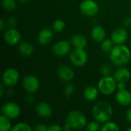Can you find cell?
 Instances as JSON below:
<instances>
[{
  "label": "cell",
  "mask_w": 131,
  "mask_h": 131,
  "mask_svg": "<svg viewBox=\"0 0 131 131\" xmlns=\"http://www.w3.org/2000/svg\"><path fill=\"white\" fill-rule=\"evenodd\" d=\"M126 119L129 123L131 124V107H130L126 112Z\"/></svg>",
  "instance_id": "cell-37"
},
{
  "label": "cell",
  "mask_w": 131,
  "mask_h": 131,
  "mask_svg": "<svg viewBox=\"0 0 131 131\" xmlns=\"http://www.w3.org/2000/svg\"><path fill=\"white\" fill-rule=\"evenodd\" d=\"M112 72V68L110 65L104 64L101 68V74L103 76H109Z\"/></svg>",
  "instance_id": "cell-30"
},
{
  "label": "cell",
  "mask_w": 131,
  "mask_h": 131,
  "mask_svg": "<svg viewBox=\"0 0 131 131\" xmlns=\"http://www.w3.org/2000/svg\"><path fill=\"white\" fill-rule=\"evenodd\" d=\"M26 101L27 103H28L29 104H32L35 102V97L32 94H29L27 97H26Z\"/></svg>",
  "instance_id": "cell-36"
},
{
  "label": "cell",
  "mask_w": 131,
  "mask_h": 131,
  "mask_svg": "<svg viewBox=\"0 0 131 131\" xmlns=\"http://www.w3.org/2000/svg\"><path fill=\"white\" fill-rule=\"evenodd\" d=\"M1 111H2V114L6 116L11 120L18 117L21 114V108L19 105L12 101L5 103L2 106Z\"/></svg>",
  "instance_id": "cell-8"
},
{
  "label": "cell",
  "mask_w": 131,
  "mask_h": 131,
  "mask_svg": "<svg viewBox=\"0 0 131 131\" xmlns=\"http://www.w3.org/2000/svg\"><path fill=\"white\" fill-rule=\"evenodd\" d=\"M131 73L129 69L124 68V66L120 67L117 69L114 74V78L117 81V82H127L130 79Z\"/></svg>",
  "instance_id": "cell-18"
},
{
  "label": "cell",
  "mask_w": 131,
  "mask_h": 131,
  "mask_svg": "<svg viewBox=\"0 0 131 131\" xmlns=\"http://www.w3.org/2000/svg\"><path fill=\"white\" fill-rule=\"evenodd\" d=\"M12 126L11 123V119L2 114L0 116V130L9 131L12 130Z\"/></svg>",
  "instance_id": "cell-22"
},
{
  "label": "cell",
  "mask_w": 131,
  "mask_h": 131,
  "mask_svg": "<svg viewBox=\"0 0 131 131\" xmlns=\"http://www.w3.org/2000/svg\"><path fill=\"white\" fill-rule=\"evenodd\" d=\"M22 85L27 92L32 94L38 91L40 88V81L35 75L27 74L23 78Z\"/></svg>",
  "instance_id": "cell-9"
},
{
  "label": "cell",
  "mask_w": 131,
  "mask_h": 131,
  "mask_svg": "<svg viewBox=\"0 0 131 131\" xmlns=\"http://www.w3.org/2000/svg\"><path fill=\"white\" fill-rule=\"evenodd\" d=\"M32 128L31 127V126L25 122H19L17 123L16 124H15L12 128V131H31Z\"/></svg>",
  "instance_id": "cell-25"
},
{
  "label": "cell",
  "mask_w": 131,
  "mask_h": 131,
  "mask_svg": "<svg viewBox=\"0 0 131 131\" xmlns=\"http://www.w3.org/2000/svg\"><path fill=\"white\" fill-rule=\"evenodd\" d=\"M91 36L96 42H102L106 38V31L101 25H94L91 31Z\"/></svg>",
  "instance_id": "cell-17"
},
{
  "label": "cell",
  "mask_w": 131,
  "mask_h": 131,
  "mask_svg": "<svg viewBox=\"0 0 131 131\" xmlns=\"http://www.w3.org/2000/svg\"><path fill=\"white\" fill-rule=\"evenodd\" d=\"M18 51L21 55L24 57H29L33 54L34 48L31 43L28 41H22L18 44Z\"/></svg>",
  "instance_id": "cell-21"
},
{
  "label": "cell",
  "mask_w": 131,
  "mask_h": 131,
  "mask_svg": "<svg viewBox=\"0 0 131 131\" xmlns=\"http://www.w3.org/2000/svg\"><path fill=\"white\" fill-rule=\"evenodd\" d=\"M117 90H124L127 88V85H126V82H117Z\"/></svg>",
  "instance_id": "cell-35"
},
{
  "label": "cell",
  "mask_w": 131,
  "mask_h": 131,
  "mask_svg": "<svg viewBox=\"0 0 131 131\" xmlns=\"http://www.w3.org/2000/svg\"><path fill=\"white\" fill-rule=\"evenodd\" d=\"M35 112L41 117L47 119L51 117L53 110L51 105L45 101H40L35 106Z\"/></svg>",
  "instance_id": "cell-13"
},
{
  "label": "cell",
  "mask_w": 131,
  "mask_h": 131,
  "mask_svg": "<svg viewBox=\"0 0 131 131\" xmlns=\"http://www.w3.org/2000/svg\"><path fill=\"white\" fill-rule=\"evenodd\" d=\"M53 31L50 28H45L41 29L38 35V41L42 45H47L50 44L53 39Z\"/></svg>",
  "instance_id": "cell-16"
},
{
  "label": "cell",
  "mask_w": 131,
  "mask_h": 131,
  "mask_svg": "<svg viewBox=\"0 0 131 131\" xmlns=\"http://www.w3.org/2000/svg\"><path fill=\"white\" fill-rule=\"evenodd\" d=\"M114 110L111 104L101 101L97 102L92 108V116L95 121L104 124L109 121L113 117Z\"/></svg>",
  "instance_id": "cell-1"
},
{
  "label": "cell",
  "mask_w": 131,
  "mask_h": 131,
  "mask_svg": "<svg viewBox=\"0 0 131 131\" xmlns=\"http://www.w3.org/2000/svg\"><path fill=\"white\" fill-rule=\"evenodd\" d=\"M48 126H46L45 124H37L35 128H34V130L35 131H48Z\"/></svg>",
  "instance_id": "cell-32"
},
{
  "label": "cell",
  "mask_w": 131,
  "mask_h": 131,
  "mask_svg": "<svg viewBox=\"0 0 131 131\" xmlns=\"http://www.w3.org/2000/svg\"><path fill=\"white\" fill-rule=\"evenodd\" d=\"M101 130L102 131H119L120 130V127L119 126L113 122V121H107L106 123L104 124V125L102 126Z\"/></svg>",
  "instance_id": "cell-26"
},
{
  "label": "cell",
  "mask_w": 131,
  "mask_h": 131,
  "mask_svg": "<svg viewBox=\"0 0 131 131\" xmlns=\"http://www.w3.org/2000/svg\"><path fill=\"white\" fill-rule=\"evenodd\" d=\"M130 12H131V2H130Z\"/></svg>",
  "instance_id": "cell-44"
},
{
  "label": "cell",
  "mask_w": 131,
  "mask_h": 131,
  "mask_svg": "<svg viewBox=\"0 0 131 131\" xmlns=\"http://www.w3.org/2000/svg\"><path fill=\"white\" fill-rule=\"evenodd\" d=\"M110 58L114 65L118 67L124 66L130 61V50L124 44L116 45L110 52Z\"/></svg>",
  "instance_id": "cell-2"
},
{
  "label": "cell",
  "mask_w": 131,
  "mask_h": 131,
  "mask_svg": "<svg viewBox=\"0 0 131 131\" xmlns=\"http://www.w3.org/2000/svg\"><path fill=\"white\" fill-rule=\"evenodd\" d=\"M65 122L68 124L71 129L74 130H81L85 128L87 124V117L86 116L80 111H70L66 118Z\"/></svg>",
  "instance_id": "cell-3"
},
{
  "label": "cell",
  "mask_w": 131,
  "mask_h": 131,
  "mask_svg": "<svg viewBox=\"0 0 131 131\" xmlns=\"http://www.w3.org/2000/svg\"><path fill=\"white\" fill-rule=\"evenodd\" d=\"M114 43L112 39H104L101 42V50L105 53H110L114 47Z\"/></svg>",
  "instance_id": "cell-23"
},
{
  "label": "cell",
  "mask_w": 131,
  "mask_h": 131,
  "mask_svg": "<svg viewBox=\"0 0 131 131\" xmlns=\"http://www.w3.org/2000/svg\"><path fill=\"white\" fill-rule=\"evenodd\" d=\"M63 128L58 124H51L48 126V131H61Z\"/></svg>",
  "instance_id": "cell-33"
},
{
  "label": "cell",
  "mask_w": 131,
  "mask_h": 131,
  "mask_svg": "<svg viewBox=\"0 0 131 131\" xmlns=\"http://www.w3.org/2000/svg\"><path fill=\"white\" fill-rule=\"evenodd\" d=\"M116 101L122 106H129L131 104V93L127 89L118 90L115 95Z\"/></svg>",
  "instance_id": "cell-15"
},
{
  "label": "cell",
  "mask_w": 131,
  "mask_h": 131,
  "mask_svg": "<svg viewBox=\"0 0 131 131\" xmlns=\"http://www.w3.org/2000/svg\"><path fill=\"white\" fill-rule=\"evenodd\" d=\"M111 39L115 45L124 44L128 39V33L125 28H116L111 34Z\"/></svg>",
  "instance_id": "cell-14"
},
{
  "label": "cell",
  "mask_w": 131,
  "mask_h": 131,
  "mask_svg": "<svg viewBox=\"0 0 131 131\" xmlns=\"http://www.w3.org/2000/svg\"><path fill=\"white\" fill-rule=\"evenodd\" d=\"M18 24V20L14 16H10L8 19H7V25L10 27V28H15Z\"/></svg>",
  "instance_id": "cell-31"
},
{
  "label": "cell",
  "mask_w": 131,
  "mask_h": 131,
  "mask_svg": "<svg viewBox=\"0 0 131 131\" xmlns=\"http://www.w3.org/2000/svg\"><path fill=\"white\" fill-rule=\"evenodd\" d=\"M123 25L125 28H130L131 27V16H127L123 20Z\"/></svg>",
  "instance_id": "cell-34"
},
{
  "label": "cell",
  "mask_w": 131,
  "mask_h": 131,
  "mask_svg": "<svg viewBox=\"0 0 131 131\" xmlns=\"http://www.w3.org/2000/svg\"><path fill=\"white\" fill-rule=\"evenodd\" d=\"M5 25H6V21H5L4 19H1L0 20V29L4 30V28H5Z\"/></svg>",
  "instance_id": "cell-38"
},
{
  "label": "cell",
  "mask_w": 131,
  "mask_h": 131,
  "mask_svg": "<svg viewBox=\"0 0 131 131\" xmlns=\"http://www.w3.org/2000/svg\"><path fill=\"white\" fill-rule=\"evenodd\" d=\"M101 129V127H100V123L97 122V121H91L85 127V130L88 131H97Z\"/></svg>",
  "instance_id": "cell-29"
},
{
  "label": "cell",
  "mask_w": 131,
  "mask_h": 131,
  "mask_svg": "<svg viewBox=\"0 0 131 131\" xmlns=\"http://www.w3.org/2000/svg\"><path fill=\"white\" fill-rule=\"evenodd\" d=\"M19 79V73L17 69L14 68H8L2 74V83L5 87L15 86Z\"/></svg>",
  "instance_id": "cell-7"
},
{
  "label": "cell",
  "mask_w": 131,
  "mask_h": 131,
  "mask_svg": "<svg viewBox=\"0 0 131 131\" xmlns=\"http://www.w3.org/2000/svg\"><path fill=\"white\" fill-rule=\"evenodd\" d=\"M63 130L65 131H69L71 130V126H70L68 124H67V123L65 122V124H64V127H63Z\"/></svg>",
  "instance_id": "cell-40"
},
{
  "label": "cell",
  "mask_w": 131,
  "mask_h": 131,
  "mask_svg": "<svg viewBox=\"0 0 131 131\" xmlns=\"http://www.w3.org/2000/svg\"><path fill=\"white\" fill-rule=\"evenodd\" d=\"M5 93H6V94H8V95L10 96V97H12V96L13 95V91H12V90H10V89L7 90V91H5Z\"/></svg>",
  "instance_id": "cell-41"
},
{
  "label": "cell",
  "mask_w": 131,
  "mask_h": 131,
  "mask_svg": "<svg viewBox=\"0 0 131 131\" xmlns=\"http://www.w3.org/2000/svg\"><path fill=\"white\" fill-rule=\"evenodd\" d=\"M127 131H131V127H128V128L127 129Z\"/></svg>",
  "instance_id": "cell-43"
},
{
  "label": "cell",
  "mask_w": 131,
  "mask_h": 131,
  "mask_svg": "<svg viewBox=\"0 0 131 131\" xmlns=\"http://www.w3.org/2000/svg\"><path fill=\"white\" fill-rule=\"evenodd\" d=\"M5 85L2 82L1 84H0V90H1V92H0V96L2 97L4 95V91H5Z\"/></svg>",
  "instance_id": "cell-39"
},
{
  "label": "cell",
  "mask_w": 131,
  "mask_h": 131,
  "mask_svg": "<svg viewBox=\"0 0 131 131\" xmlns=\"http://www.w3.org/2000/svg\"><path fill=\"white\" fill-rule=\"evenodd\" d=\"M70 61L75 67H83L88 63V53L85 51L84 48H74V49L70 52Z\"/></svg>",
  "instance_id": "cell-5"
},
{
  "label": "cell",
  "mask_w": 131,
  "mask_h": 131,
  "mask_svg": "<svg viewBox=\"0 0 131 131\" xmlns=\"http://www.w3.org/2000/svg\"><path fill=\"white\" fill-rule=\"evenodd\" d=\"M71 45L66 40H61L58 41L52 48V52L58 57H63L71 52Z\"/></svg>",
  "instance_id": "cell-10"
},
{
  "label": "cell",
  "mask_w": 131,
  "mask_h": 131,
  "mask_svg": "<svg viewBox=\"0 0 131 131\" xmlns=\"http://www.w3.org/2000/svg\"><path fill=\"white\" fill-rule=\"evenodd\" d=\"M75 92V87L72 84H68L64 86V96L67 97H71L74 93Z\"/></svg>",
  "instance_id": "cell-28"
},
{
  "label": "cell",
  "mask_w": 131,
  "mask_h": 131,
  "mask_svg": "<svg viewBox=\"0 0 131 131\" xmlns=\"http://www.w3.org/2000/svg\"><path fill=\"white\" fill-rule=\"evenodd\" d=\"M117 82L114 77L103 76L97 84L99 91L104 95L108 96L114 94L117 89Z\"/></svg>",
  "instance_id": "cell-4"
},
{
  "label": "cell",
  "mask_w": 131,
  "mask_h": 131,
  "mask_svg": "<svg viewBox=\"0 0 131 131\" xmlns=\"http://www.w3.org/2000/svg\"><path fill=\"white\" fill-rule=\"evenodd\" d=\"M2 7L8 12H13L16 8L17 3L15 0H2Z\"/></svg>",
  "instance_id": "cell-24"
},
{
  "label": "cell",
  "mask_w": 131,
  "mask_h": 131,
  "mask_svg": "<svg viewBox=\"0 0 131 131\" xmlns=\"http://www.w3.org/2000/svg\"><path fill=\"white\" fill-rule=\"evenodd\" d=\"M57 74L60 80L64 81V82H70L74 78V70L68 66V65H61L58 67L57 70Z\"/></svg>",
  "instance_id": "cell-12"
},
{
  "label": "cell",
  "mask_w": 131,
  "mask_h": 131,
  "mask_svg": "<svg viewBox=\"0 0 131 131\" xmlns=\"http://www.w3.org/2000/svg\"><path fill=\"white\" fill-rule=\"evenodd\" d=\"M65 28V23L61 19H56L52 24V29L55 32H61Z\"/></svg>",
  "instance_id": "cell-27"
},
{
  "label": "cell",
  "mask_w": 131,
  "mask_h": 131,
  "mask_svg": "<svg viewBox=\"0 0 131 131\" xmlns=\"http://www.w3.org/2000/svg\"><path fill=\"white\" fill-rule=\"evenodd\" d=\"M4 40L9 45H16L21 40V34L16 28H9L4 33Z\"/></svg>",
  "instance_id": "cell-11"
},
{
  "label": "cell",
  "mask_w": 131,
  "mask_h": 131,
  "mask_svg": "<svg viewBox=\"0 0 131 131\" xmlns=\"http://www.w3.org/2000/svg\"><path fill=\"white\" fill-rule=\"evenodd\" d=\"M29 0H18V2L21 3V4H25L28 2Z\"/></svg>",
  "instance_id": "cell-42"
},
{
  "label": "cell",
  "mask_w": 131,
  "mask_h": 131,
  "mask_svg": "<svg viewBox=\"0 0 131 131\" xmlns=\"http://www.w3.org/2000/svg\"><path fill=\"white\" fill-rule=\"evenodd\" d=\"M79 8L81 13L87 17H94L99 12V5L94 0H84Z\"/></svg>",
  "instance_id": "cell-6"
},
{
  "label": "cell",
  "mask_w": 131,
  "mask_h": 131,
  "mask_svg": "<svg viewBox=\"0 0 131 131\" xmlns=\"http://www.w3.org/2000/svg\"><path fill=\"white\" fill-rule=\"evenodd\" d=\"M71 43L72 45H74V48H84L87 46L88 40L86 37L80 33L74 35L71 38Z\"/></svg>",
  "instance_id": "cell-20"
},
{
  "label": "cell",
  "mask_w": 131,
  "mask_h": 131,
  "mask_svg": "<svg viewBox=\"0 0 131 131\" xmlns=\"http://www.w3.org/2000/svg\"><path fill=\"white\" fill-rule=\"evenodd\" d=\"M98 91L99 89L94 86H92V85L88 86L84 89V93H83L84 99L90 102L96 101L97 98L98 97V94H99Z\"/></svg>",
  "instance_id": "cell-19"
}]
</instances>
